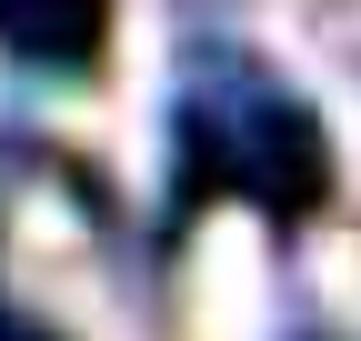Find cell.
<instances>
[{"label": "cell", "instance_id": "obj_1", "mask_svg": "<svg viewBox=\"0 0 361 341\" xmlns=\"http://www.w3.org/2000/svg\"><path fill=\"white\" fill-rule=\"evenodd\" d=\"M191 311H201V341H251L261 331V261H251V231L241 221H211Z\"/></svg>", "mask_w": 361, "mask_h": 341}]
</instances>
